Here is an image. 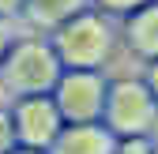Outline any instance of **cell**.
<instances>
[{"label": "cell", "mask_w": 158, "mask_h": 154, "mask_svg": "<svg viewBox=\"0 0 158 154\" xmlns=\"http://www.w3.org/2000/svg\"><path fill=\"white\" fill-rule=\"evenodd\" d=\"M151 90H154V98H158V60H154V68H151V83H147Z\"/></svg>", "instance_id": "cell-11"}, {"label": "cell", "mask_w": 158, "mask_h": 154, "mask_svg": "<svg viewBox=\"0 0 158 154\" xmlns=\"http://www.w3.org/2000/svg\"><path fill=\"white\" fill-rule=\"evenodd\" d=\"M109 45H113V34H109V26L98 15L72 19V23L60 30V42H56L60 56L72 68H94V64H102L109 56Z\"/></svg>", "instance_id": "cell-1"}, {"label": "cell", "mask_w": 158, "mask_h": 154, "mask_svg": "<svg viewBox=\"0 0 158 154\" xmlns=\"http://www.w3.org/2000/svg\"><path fill=\"white\" fill-rule=\"evenodd\" d=\"M106 109V90H102V79L90 71H75L60 83V113L72 120H94L98 113Z\"/></svg>", "instance_id": "cell-3"}, {"label": "cell", "mask_w": 158, "mask_h": 154, "mask_svg": "<svg viewBox=\"0 0 158 154\" xmlns=\"http://www.w3.org/2000/svg\"><path fill=\"white\" fill-rule=\"evenodd\" d=\"M4 147H8V120L0 117V150H4Z\"/></svg>", "instance_id": "cell-12"}, {"label": "cell", "mask_w": 158, "mask_h": 154, "mask_svg": "<svg viewBox=\"0 0 158 154\" xmlns=\"http://www.w3.org/2000/svg\"><path fill=\"white\" fill-rule=\"evenodd\" d=\"M8 79L11 87L19 90H42L56 79V60H53V53L42 49V45H27V49H19L15 53V60L8 64Z\"/></svg>", "instance_id": "cell-4"}, {"label": "cell", "mask_w": 158, "mask_h": 154, "mask_svg": "<svg viewBox=\"0 0 158 154\" xmlns=\"http://www.w3.org/2000/svg\"><path fill=\"white\" fill-rule=\"evenodd\" d=\"M154 90L143 83H117L106 98V117L121 136H143L154 124Z\"/></svg>", "instance_id": "cell-2"}, {"label": "cell", "mask_w": 158, "mask_h": 154, "mask_svg": "<svg viewBox=\"0 0 158 154\" xmlns=\"http://www.w3.org/2000/svg\"><path fill=\"white\" fill-rule=\"evenodd\" d=\"M19 128H23V139L27 143H49L53 132H56V109L49 102H27L23 109H19Z\"/></svg>", "instance_id": "cell-7"}, {"label": "cell", "mask_w": 158, "mask_h": 154, "mask_svg": "<svg viewBox=\"0 0 158 154\" xmlns=\"http://www.w3.org/2000/svg\"><path fill=\"white\" fill-rule=\"evenodd\" d=\"M121 154H151V143L143 136H128V143H121Z\"/></svg>", "instance_id": "cell-9"}, {"label": "cell", "mask_w": 158, "mask_h": 154, "mask_svg": "<svg viewBox=\"0 0 158 154\" xmlns=\"http://www.w3.org/2000/svg\"><path fill=\"white\" fill-rule=\"evenodd\" d=\"M15 4H19V0H0V11H11Z\"/></svg>", "instance_id": "cell-13"}, {"label": "cell", "mask_w": 158, "mask_h": 154, "mask_svg": "<svg viewBox=\"0 0 158 154\" xmlns=\"http://www.w3.org/2000/svg\"><path fill=\"white\" fill-rule=\"evenodd\" d=\"M128 45L147 60H158V4L147 0L143 8H135L128 23Z\"/></svg>", "instance_id": "cell-5"}, {"label": "cell", "mask_w": 158, "mask_h": 154, "mask_svg": "<svg viewBox=\"0 0 158 154\" xmlns=\"http://www.w3.org/2000/svg\"><path fill=\"white\" fill-rule=\"evenodd\" d=\"M53 154H113V136L102 132V128H94L90 120H83L79 128L60 136Z\"/></svg>", "instance_id": "cell-6"}, {"label": "cell", "mask_w": 158, "mask_h": 154, "mask_svg": "<svg viewBox=\"0 0 158 154\" xmlns=\"http://www.w3.org/2000/svg\"><path fill=\"white\" fill-rule=\"evenodd\" d=\"M79 8H83V0H30V15L38 23H60Z\"/></svg>", "instance_id": "cell-8"}, {"label": "cell", "mask_w": 158, "mask_h": 154, "mask_svg": "<svg viewBox=\"0 0 158 154\" xmlns=\"http://www.w3.org/2000/svg\"><path fill=\"white\" fill-rule=\"evenodd\" d=\"M106 8H113V11H132V8H143L147 0H102Z\"/></svg>", "instance_id": "cell-10"}, {"label": "cell", "mask_w": 158, "mask_h": 154, "mask_svg": "<svg viewBox=\"0 0 158 154\" xmlns=\"http://www.w3.org/2000/svg\"><path fill=\"white\" fill-rule=\"evenodd\" d=\"M0 45H4V26H0Z\"/></svg>", "instance_id": "cell-14"}]
</instances>
